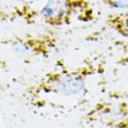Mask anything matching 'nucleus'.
Instances as JSON below:
<instances>
[{"label": "nucleus", "instance_id": "1", "mask_svg": "<svg viewBox=\"0 0 128 128\" xmlns=\"http://www.w3.org/2000/svg\"><path fill=\"white\" fill-rule=\"evenodd\" d=\"M100 72V65L92 63L77 68L61 65L29 85L24 91V98L35 108L55 107L65 100H80L90 94L93 79Z\"/></svg>", "mask_w": 128, "mask_h": 128}, {"label": "nucleus", "instance_id": "4", "mask_svg": "<svg viewBox=\"0 0 128 128\" xmlns=\"http://www.w3.org/2000/svg\"><path fill=\"white\" fill-rule=\"evenodd\" d=\"M88 121H99L110 128H128V96H116L97 102L85 116Z\"/></svg>", "mask_w": 128, "mask_h": 128}, {"label": "nucleus", "instance_id": "6", "mask_svg": "<svg viewBox=\"0 0 128 128\" xmlns=\"http://www.w3.org/2000/svg\"><path fill=\"white\" fill-rule=\"evenodd\" d=\"M105 6L112 10H128V0H100Z\"/></svg>", "mask_w": 128, "mask_h": 128}, {"label": "nucleus", "instance_id": "3", "mask_svg": "<svg viewBox=\"0 0 128 128\" xmlns=\"http://www.w3.org/2000/svg\"><path fill=\"white\" fill-rule=\"evenodd\" d=\"M13 54L22 60H47L57 47V37L51 33L24 34L4 41Z\"/></svg>", "mask_w": 128, "mask_h": 128}, {"label": "nucleus", "instance_id": "2", "mask_svg": "<svg viewBox=\"0 0 128 128\" xmlns=\"http://www.w3.org/2000/svg\"><path fill=\"white\" fill-rule=\"evenodd\" d=\"M42 22L52 28H60L74 22L94 20V8L88 0H47L38 10Z\"/></svg>", "mask_w": 128, "mask_h": 128}, {"label": "nucleus", "instance_id": "5", "mask_svg": "<svg viewBox=\"0 0 128 128\" xmlns=\"http://www.w3.org/2000/svg\"><path fill=\"white\" fill-rule=\"evenodd\" d=\"M105 24L121 37L128 38V13L120 12L110 14L105 20Z\"/></svg>", "mask_w": 128, "mask_h": 128}]
</instances>
